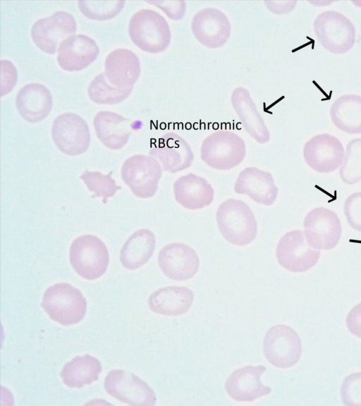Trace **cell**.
<instances>
[{
  "label": "cell",
  "instance_id": "31",
  "mask_svg": "<svg viewBox=\"0 0 361 406\" xmlns=\"http://www.w3.org/2000/svg\"><path fill=\"white\" fill-rule=\"evenodd\" d=\"M112 171L103 174L99 171H90L86 169L80 176L90 192L94 193L92 198L102 197V202L107 203L108 199L114 196L116 192L121 189L116 185L112 178Z\"/></svg>",
  "mask_w": 361,
  "mask_h": 406
},
{
  "label": "cell",
  "instance_id": "12",
  "mask_svg": "<svg viewBox=\"0 0 361 406\" xmlns=\"http://www.w3.org/2000/svg\"><path fill=\"white\" fill-rule=\"evenodd\" d=\"M51 137L59 151L68 156L83 154L90 144L87 123L81 116L71 112L63 113L54 119Z\"/></svg>",
  "mask_w": 361,
  "mask_h": 406
},
{
  "label": "cell",
  "instance_id": "24",
  "mask_svg": "<svg viewBox=\"0 0 361 406\" xmlns=\"http://www.w3.org/2000/svg\"><path fill=\"white\" fill-rule=\"evenodd\" d=\"M176 201L190 210H197L210 205L214 196L212 185L204 178L190 173L178 178L173 183Z\"/></svg>",
  "mask_w": 361,
  "mask_h": 406
},
{
  "label": "cell",
  "instance_id": "37",
  "mask_svg": "<svg viewBox=\"0 0 361 406\" xmlns=\"http://www.w3.org/2000/svg\"><path fill=\"white\" fill-rule=\"evenodd\" d=\"M147 4L158 7L171 20L182 19L186 12V3L184 1H153Z\"/></svg>",
  "mask_w": 361,
  "mask_h": 406
},
{
  "label": "cell",
  "instance_id": "25",
  "mask_svg": "<svg viewBox=\"0 0 361 406\" xmlns=\"http://www.w3.org/2000/svg\"><path fill=\"white\" fill-rule=\"evenodd\" d=\"M93 125L98 139L112 150L122 149L132 133L129 118L109 111L97 112L93 119Z\"/></svg>",
  "mask_w": 361,
  "mask_h": 406
},
{
  "label": "cell",
  "instance_id": "11",
  "mask_svg": "<svg viewBox=\"0 0 361 406\" xmlns=\"http://www.w3.org/2000/svg\"><path fill=\"white\" fill-rule=\"evenodd\" d=\"M106 392L120 402L133 406L154 405L156 395L148 384L130 371L113 369L106 376Z\"/></svg>",
  "mask_w": 361,
  "mask_h": 406
},
{
  "label": "cell",
  "instance_id": "18",
  "mask_svg": "<svg viewBox=\"0 0 361 406\" xmlns=\"http://www.w3.org/2000/svg\"><path fill=\"white\" fill-rule=\"evenodd\" d=\"M99 49L89 36L72 35L61 42L57 49V62L64 70L79 71L86 68L97 58Z\"/></svg>",
  "mask_w": 361,
  "mask_h": 406
},
{
  "label": "cell",
  "instance_id": "26",
  "mask_svg": "<svg viewBox=\"0 0 361 406\" xmlns=\"http://www.w3.org/2000/svg\"><path fill=\"white\" fill-rule=\"evenodd\" d=\"M194 298L193 292L187 287L167 286L153 292L148 299V304L156 314L176 316L188 312Z\"/></svg>",
  "mask_w": 361,
  "mask_h": 406
},
{
  "label": "cell",
  "instance_id": "7",
  "mask_svg": "<svg viewBox=\"0 0 361 406\" xmlns=\"http://www.w3.org/2000/svg\"><path fill=\"white\" fill-rule=\"evenodd\" d=\"M159 161L151 155L136 154L128 158L121 166L123 181L134 195L146 199L153 197L162 175Z\"/></svg>",
  "mask_w": 361,
  "mask_h": 406
},
{
  "label": "cell",
  "instance_id": "15",
  "mask_svg": "<svg viewBox=\"0 0 361 406\" xmlns=\"http://www.w3.org/2000/svg\"><path fill=\"white\" fill-rule=\"evenodd\" d=\"M191 30L196 39L204 47L216 49L224 46L231 36L228 17L216 8H204L197 11L191 22Z\"/></svg>",
  "mask_w": 361,
  "mask_h": 406
},
{
  "label": "cell",
  "instance_id": "39",
  "mask_svg": "<svg viewBox=\"0 0 361 406\" xmlns=\"http://www.w3.org/2000/svg\"><path fill=\"white\" fill-rule=\"evenodd\" d=\"M267 8L272 13L276 14H282L288 13L291 11L296 4L295 1H283V5L281 1H278L280 6L276 4V1H265Z\"/></svg>",
  "mask_w": 361,
  "mask_h": 406
},
{
  "label": "cell",
  "instance_id": "30",
  "mask_svg": "<svg viewBox=\"0 0 361 406\" xmlns=\"http://www.w3.org/2000/svg\"><path fill=\"white\" fill-rule=\"evenodd\" d=\"M133 88L121 89L111 85L103 73L92 80L88 86L87 93L90 99L95 104L114 105L126 99Z\"/></svg>",
  "mask_w": 361,
  "mask_h": 406
},
{
  "label": "cell",
  "instance_id": "14",
  "mask_svg": "<svg viewBox=\"0 0 361 406\" xmlns=\"http://www.w3.org/2000/svg\"><path fill=\"white\" fill-rule=\"evenodd\" d=\"M303 157L313 170L327 173L336 170L345 157L341 141L329 133L318 134L307 141L303 147Z\"/></svg>",
  "mask_w": 361,
  "mask_h": 406
},
{
  "label": "cell",
  "instance_id": "3",
  "mask_svg": "<svg viewBox=\"0 0 361 406\" xmlns=\"http://www.w3.org/2000/svg\"><path fill=\"white\" fill-rule=\"evenodd\" d=\"M128 34L133 43L143 51L159 54L169 47L171 32L166 19L157 11L142 8L131 17Z\"/></svg>",
  "mask_w": 361,
  "mask_h": 406
},
{
  "label": "cell",
  "instance_id": "35",
  "mask_svg": "<svg viewBox=\"0 0 361 406\" xmlns=\"http://www.w3.org/2000/svg\"><path fill=\"white\" fill-rule=\"evenodd\" d=\"M343 213L349 226L361 232V192L350 195L344 202Z\"/></svg>",
  "mask_w": 361,
  "mask_h": 406
},
{
  "label": "cell",
  "instance_id": "21",
  "mask_svg": "<svg viewBox=\"0 0 361 406\" xmlns=\"http://www.w3.org/2000/svg\"><path fill=\"white\" fill-rule=\"evenodd\" d=\"M141 73L137 56L126 48L110 52L104 61V75L113 86L126 89L133 87Z\"/></svg>",
  "mask_w": 361,
  "mask_h": 406
},
{
  "label": "cell",
  "instance_id": "34",
  "mask_svg": "<svg viewBox=\"0 0 361 406\" xmlns=\"http://www.w3.org/2000/svg\"><path fill=\"white\" fill-rule=\"evenodd\" d=\"M342 402L346 406H361V371L347 376L341 386Z\"/></svg>",
  "mask_w": 361,
  "mask_h": 406
},
{
  "label": "cell",
  "instance_id": "20",
  "mask_svg": "<svg viewBox=\"0 0 361 406\" xmlns=\"http://www.w3.org/2000/svg\"><path fill=\"white\" fill-rule=\"evenodd\" d=\"M233 190L264 206L272 205L279 192L271 173L254 166L246 167L239 173Z\"/></svg>",
  "mask_w": 361,
  "mask_h": 406
},
{
  "label": "cell",
  "instance_id": "36",
  "mask_svg": "<svg viewBox=\"0 0 361 406\" xmlns=\"http://www.w3.org/2000/svg\"><path fill=\"white\" fill-rule=\"evenodd\" d=\"M18 80V72L13 63L6 59L1 60V96L8 94Z\"/></svg>",
  "mask_w": 361,
  "mask_h": 406
},
{
  "label": "cell",
  "instance_id": "13",
  "mask_svg": "<svg viewBox=\"0 0 361 406\" xmlns=\"http://www.w3.org/2000/svg\"><path fill=\"white\" fill-rule=\"evenodd\" d=\"M75 19L68 12L59 11L51 16L37 20L32 26L30 35L35 45L43 52L54 54L62 41L74 35Z\"/></svg>",
  "mask_w": 361,
  "mask_h": 406
},
{
  "label": "cell",
  "instance_id": "4",
  "mask_svg": "<svg viewBox=\"0 0 361 406\" xmlns=\"http://www.w3.org/2000/svg\"><path fill=\"white\" fill-rule=\"evenodd\" d=\"M69 260L78 275L92 281L105 273L109 255L106 245L100 238L86 234L78 237L72 242L69 250Z\"/></svg>",
  "mask_w": 361,
  "mask_h": 406
},
{
  "label": "cell",
  "instance_id": "32",
  "mask_svg": "<svg viewBox=\"0 0 361 406\" xmlns=\"http://www.w3.org/2000/svg\"><path fill=\"white\" fill-rule=\"evenodd\" d=\"M339 175L341 180L348 185L361 180V138L348 142Z\"/></svg>",
  "mask_w": 361,
  "mask_h": 406
},
{
  "label": "cell",
  "instance_id": "27",
  "mask_svg": "<svg viewBox=\"0 0 361 406\" xmlns=\"http://www.w3.org/2000/svg\"><path fill=\"white\" fill-rule=\"evenodd\" d=\"M156 238L149 229L135 231L125 242L119 259L123 266L135 270L145 265L151 258L155 249Z\"/></svg>",
  "mask_w": 361,
  "mask_h": 406
},
{
  "label": "cell",
  "instance_id": "6",
  "mask_svg": "<svg viewBox=\"0 0 361 406\" xmlns=\"http://www.w3.org/2000/svg\"><path fill=\"white\" fill-rule=\"evenodd\" d=\"M314 31L321 45L333 54L350 51L355 42L356 31L353 23L335 11H325L314 22Z\"/></svg>",
  "mask_w": 361,
  "mask_h": 406
},
{
  "label": "cell",
  "instance_id": "22",
  "mask_svg": "<svg viewBox=\"0 0 361 406\" xmlns=\"http://www.w3.org/2000/svg\"><path fill=\"white\" fill-rule=\"evenodd\" d=\"M52 95L41 83L31 82L20 89L16 97V106L20 116L32 123L46 118L51 111Z\"/></svg>",
  "mask_w": 361,
  "mask_h": 406
},
{
  "label": "cell",
  "instance_id": "1",
  "mask_svg": "<svg viewBox=\"0 0 361 406\" xmlns=\"http://www.w3.org/2000/svg\"><path fill=\"white\" fill-rule=\"evenodd\" d=\"M216 221L224 238L234 245H247L257 237L255 216L240 199L231 198L221 202L216 212Z\"/></svg>",
  "mask_w": 361,
  "mask_h": 406
},
{
  "label": "cell",
  "instance_id": "23",
  "mask_svg": "<svg viewBox=\"0 0 361 406\" xmlns=\"http://www.w3.org/2000/svg\"><path fill=\"white\" fill-rule=\"evenodd\" d=\"M231 102L245 130L257 142L267 143L270 133L249 91L243 87L233 90Z\"/></svg>",
  "mask_w": 361,
  "mask_h": 406
},
{
  "label": "cell",
  "instance_id": "8",
  "mask_svg": "<svg viewBox=\"0 0 361 406\" xmlns=\"http://www.w3.org/2000/svg\"><path fill=\"white\" fill-rule=\"evenodd\" d=\"M263 352L274 367L290 368L298 363L302 355V343L298 333L290 326L276 324L266 333Z\"/></svg>",
  "mask_w": 361,
  "mask_h": 406
},
{
  "label": "cell",
  "instance_id": "16",
  "mask_svg": "<svg viewBox=\"0 0 361 406\" xmlns=\"http://www.w3.org/2000/svg\"><path fill=\"white\" fill-rule=\"evenodd\" d=\"M158 264L166 277L181 281L195 276L200 262L198 254L190 246L175 242L166 245L160 250Z\"/></svg>",
  "mask_w": 361,
  "mask_h": 406
},
{
  "label": "cell",
  "instance_id": "10",
  "mask_svg": "<svg viewBox=\"0 0 361 406\" xmlns=\"http://www.w3.org/2000/svg\"><path fill=\"white\" fill-rule=\"evenodd\" d=\"M320 251L312 248L306 241L304 232L293 230L286 233L279 240L276 257L286 270L302 273L310 270L319 261Z\"/></svg>",
  "mask_w": 361,
  "mask_h": 406
},
{
  "label": "cell",
  "instance_id": "33",
  "mask_svg": "<svg viewBox=\"0 0 361 406\" xmlns=\"http://www.w3.org/2000/svg\"><path fill=\"white\" fill-rule=\"evenodd\" d=\"M123 1H80L78 6L87 18L107 20L115 18L123 8Z\"/></svg>",
  "mask_w": 361,
  "mask_h": 406
},
{
  "label": "cell",
  "instance_id": "17",
  "mask_svg": "<svg viewBox=\"0 0 361 406\" xmlns=\"http://www.w3.org/2000/svg\"><path fill=\"white\" fill-rule=\"evenodd\" d=\"M161 164L164 171L175 173L191 166L194 154L190 144L175 133L163 135L149 151Z\"/></svg>",
  "mask_w": 361,
  "mask_h": 406
},
{
  "label": "cell",
  "instance_id": "29",
  "mask_svg": "<svg viewBox=\"0 0 361 406\" xmlns=\"http://www.w3.org/2000/svg\"><path fill=\"white\" fill-rule=\"evenodd\" d=\"M98 359L90 355L76 356L66 362L60 373L63 383L69 388H81L97 381L102 371Z\"/></svg>",
  "mask_w": 361,
  "mask_h": 406
},
{
  "label": "cell",
  "instance_id": "19",
  "mask_svg": "<svg viewBox=\"0 0 361 406\" xmlns=\"http://www.w3.org/2000/svg\"><path fill=\"white\" fill-rule=\"evenodd\" d=\"M263 365H247L235 370L227 379L225 389L228 395L238 402H252L271 393V388L262 384Z\"/></svg>",
  "mask_w": 361,
  "mask_h": 406
},
{
  "label": "cell",
  "instance_id": "2",
  "mask_svg": "<svg viewBox=\"0 0 361 406\" xmlns=\"http://www.w3.org/2000/svg\"><path fill=\"white\" fill-rule=\"evenodd\" d=\"M41 307L53 321L68 326L83 319L87 311V301L79 289L62 282L47 288Z\"/></svg>",
  "mask_w": 361,
  "mask_h": 406
},
{
  "label": "cell",
  "instance_id": "28",
  "mask_svg": "<svg viewBox=\"0 0 361 406\" xmlns=\"http://www.w3.org/2000/svg\"><path fill=\"white\" fill-rule=\"evenodd\" d=\"M334 125L348 134L361 133V96L354 94L338 97L330 108Z\"/></svg>",
  "mask_w": 361,
  "mask_h": 406
},
{
  "label": "cell",
  "instance_id": "38",
  "mask_svg": "<svg viewBox=\"0 0 361 406\" xmlns=\"http://www.w3.org/2000/svg\"><path fill=\"white\" fill-rule=\"evenodd\" d=\"M346 326L350 333L361 338V302L355 305L348 312Z\"/></svg>",
  "mask_w": 361,
  "mask_h": 406
},
{
  "label": "cell",
  "instance_id": "9",
  "mask_svg": "<svg viewBox=\"0 0 361 406\" xmlns=\"http://www.w3.org/2000/svg\"><path fill=\"white\" fill-rule=\"evenodd\" d=\"M307 242L314 249L330 250L339 242L342 227L336 212L324 207L310 210L303 221Z\"/></svg>",
  "mask_w": 361,
  "mask_h": 406
},
{
  "label": "cell",
  "instance_id": "5",
  "mask_svg": "<svg viewBox=\"0 0 361 406\" xmlns=\"http://www.w3.org/2000/svg\"><path fill=\"white\" fill-rule=\"evenodd\" d=\"M246 154L244 140L237 134L228 130H219L202 141L200 157L209 167L226 171L239 165Z\"/></svg>",
  "mask_w": 361,
  "mask_h": 406
}]
</instances>
